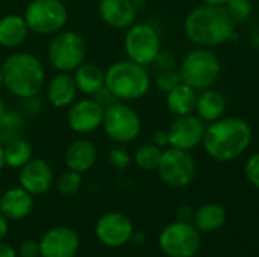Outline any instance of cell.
Returning a JSON list of instances; mask_svg holds the SVG:
<instances>
[{
    "label": "cell",
    "mask_w": 259,
    "mask_h": 257,
    "mask_svg": "<svg viewBox=\"0 0 259 257\" xmlns=\"http://www.w3.org/2000/svg\"><path fill=\"white\" fill-rule=\"evenodd\" d=\"M9 220L3 215V214H0V241L3 239V238H6V235H8V232H9V223H8Z\"/></svg>",
    "instance_id": "cell-40"
},
{
    "label": "cell",
    "mask_w": 259,
    "mask_h": 257,
    "mask_svg": "<svg viewBox=\"0 0 259 257\" xmlns=\"http://www.w3.org/2000/svg\"><path fill=\"white\" fill-rule=\"evenodd\" d=\"M88 47L85 38L74 30H61L52 36L47 47L50 65L61 73H73L87 61Z\"/></svg>",
    "instance_id": "cell-6"
},
{
    "label": "cell",
    "mask_w": 259,
    "mask_h": 257,
    "mask_svg": "<svg viewBox=\"0 0 259 257\" xmlns=\"http://www.w3.org/2000/svg\"><path fill=\"white\" fill-rule=\"evenodd\" d=\"M24 120L18 112H9L0 118V144H8L14 139H18L24 133Z\"/></svg>",
    "instance_id": "cell-27"
},
{
    "label": "cell",
    "mask_w": 259,
    "mask_h": 257,
    "mask_svg": "<svg viewBox=\"0 0 259 257\" xmlns=\"http://www.w3.org/2000/svg\"><path fill=\"white\" fill-rule=\"evenodd\" d=\"M33 195L21 186L9 188L0 194V214L12 221L29 217L33 211Z\"/></svg>",
    "instance_id": "cell-20"
},
{
    "label": "cell",
    "mask_w": 259,
    "mask_h": 257,
    "mask_svg": "<svg viewBox=\"0 0 259 257\" xmlns=\"http://www.w3.org/2000/svg\"><path fill=\"white\" fill-rule=\"evenodd\" d=\"M0 67L3 86L17 98H33L46 86V67L32 53L12 52Z\"/></svg>",
    "instance_id": "cell-3"
},
{
    "label": "cell",
    "mask_w": 259,
    "mask_h": 257,
    "mask_svg": "<svg viewBox=\"0 0 259 257\" xmlns=\"http://www.w3.org/2000/svg\"><path fill=\"white\" fill-rule=\"evenodd\" d=\"M123 48L127 59L144 67L153 65L162 48L161 35L150 23H134L129 29H126Z\"/></svg>",
    "instance_id": "cell-9"
},
{
    "label": "cell",
    "mask_w": 259,
    "mask_h": 257,
    "mask_svg": "<svg viewBox=\"0 0 259 257\" xmlns=\"http://www.w3.org/2000/svg\"><path fill=\"white\" fill-rule=\"evenodd\" d=\"M228 108L226 97L215 88H208L203 89L197 94V103H196V111L194 114L205 123H214L225 117Z\"/></svg>",
    "instance_id": "cell-21"
},
{
    "label": "cell",
    "mask_w": 259,
    "mask_h": 257,
    "mask_svg": "<svg viewBox=\"0 0 259 257\" xmlns=\"http://www.w3.org/2000/svg\"><path fill=\"white\" fill-rule=\"evenodd\" d=\"M152 142H153L155 145H158L159 148H162V150L167 148V147H170L167 130H156V132L153 133V136H152Z\"/></svg>",
    "instance_id": "cell-37"
},
{
    "label": "cell",
    "mask_w": 259,
    "mask_h": 257,
    "mask_svg": "<svg viewBox=\"0 0 259 257\" xmlns=\"http://www.w3.org/2000/svg\"><path fill=\"white\" fill-rule=\"evenodd\" d=\"M253 139V130L247 120L240 117H222L206 124L202 147L217 162H232L243 156Z\"/></svg>",
    "instance_id": "cell-2"
},
{
    "label": "cell",
    "mask_w": 259,
    "mask_h": 257,
    "mask_svg": "<svg viewBox=\"0 0 259 257\" xmlns=\"http://www.w3.org/2000/svg\"><path fill=\"white\" fill-rule=\"evenodd\" d=\"M6 167L5 164V151H3V144H0V171Z\"/></svg>",
    "instance_id": "cell-43"
},
{
    "label": "cell",
    "mask_w": 259,
    "mask_h": 257,
    "mask_svg": "<svg viewBox=\"0 0 259 257\" xmlns=\"http://www.w3.org/2000/svg\"><path fill=\"white\" fill-rule=\"evenodd\" d=\"M244 176L247 182L259 189V153H253L244 164Z\"/></svg>",
    "instance_id": "cell-33"
},
{
    "label": "cell",
    "mask_w": 259,
    "mask_h": 257,
    "mask_svg": "<svg viewBox=\"0 0 259 257\" xmlns=\"http://www.w3.org/2000/svg\"><path fill=\"white\" fill-rule=\"evenodd\" d=\"M252 45L255 47V48H259V26L255 29V32L252 33Z\"/></svg>",
    "instance_id": "cell-42"
},
{
    "label": "cell",
    "mask_w": 259,
    "mask_h": 257,
    "mask_svg": "<svg viewBox=\"0 0 259 257\" xmlns=\"http://www.w3.org/2000/svg\"><path fill=\"white\" fill-rule=\"evenodd\" d=\"M97 14L106 26L117 30H126L137 23L134 0H99Z\"/></svg>",
    "instance_id": "cell-17"
},
{
    "label": "cell",
    "mask_w": 259,
    "mask_h": 257,
    "mask_svg": "<svg viewBox=\"0 0 259 257\" xmlns=\"http://www.w3.org/2000/svg\"><path fill=\"white\" fill-rule=\"evenodd\" d=\"M159 179L170 188H185L196 179L197 164L191 151L167 147L158 165Z\"/></svg>",
    "instance_id": "cell-10"
},
{
    "label": "cell",
    "mask_w": 259,
    "mask_h": 257,
    "mask_svg": "<svg viewBox=\"0 0 259 257\" xmlns=\"http://www.w3.org/2000/svg\"><path fill=\"white\" fill-rule=\"evenodd\" d=\"M153 65H156V68L159 71H162V70H178L179 62H178V58L171 52L161 48V52L158 53Z\"/></svg>",
    "instance_id": "cell-34"
},
{
    "label": "cell",
    "mask_w": 259,
    "mask_h": 257,
    "mask_svg": "<svg viewBox=\"0 0 259 257\" xmlns=\"http://www.w3.org/2000/svg\"><path fill=\"white\" fill-rule=\"evenodd\" d=\"M0 257H18V254H17V250L12 245L0 241Z\"/></svg>",
    "instance_id": "cell-39"
},
{
    "label": "cell",
    "mask_w": 259,
    "mask_h": 257,
    "mask_svg": "<svg viewBox=\"0 0 259 257\" xmlns=\"http://www.w3.org/2000/svg\"><path fill=\"white\" fill-rule=\"evenodd\" d=\"M0 86H3V74H2V67H0Z\"/></svg>",
    "instance_id": "cell-45"
},
{
    "label": "cell",
    "mask_w": 259,
    "mask_h": 257,
    "mask_svg": "<svg viewBox=\"0 0 259 257\" xmlns=\"http://www.w3.org/2000/svg\"><path fill=\"white\" fill-rule=\"evenodd\" d=\"M226 223V211L217 203H205L194 211L193 224L202 233H211L222 229Z\"/></svg>",
    "instance_id": "cell-25"
},
{
    "label": "cell",
    "mask_w": 259,
    "mask_h": 257,
    "mask_svg": "<svg viewBox=\"0 0 259 257\" xmlns=\"http://www.w3.org/2000/svg\"><path fill=\"white\" fill-rule=\"evenodd\" d=\"M30 32L53 36L68 23V9L62 0H30L23 14Z\"/></svg>",
    "instance_id": "cell-8"
},
{
    "label": "cell",
    "mask_w": 259,
    "mask_h": 257,
    "mask_svg": "<svg viewBox=\"0 0 259 257\" xmlns=\"http://www.w3.org/2000/svg\"><path fill=\"white\" fill-rule=\"evenodd\" d=\"M134 2H138V0H134Z\"/></svg>",
    "instance_id": "cell-46"
},
{
    "label": "cell",
    "mask_w": 259,
    "mask_h": 257,
    "mask_svg": "<svg viewBox=\"0 0 259 257\" xmlns=\"http://www.w3.org/2000/svg\"><path fill=\"white\" fill-rule=\"evenodd\" d=\"M79 247V235L68 226L52 227L39 239L41 257H76Z\"/></svg>",
    "instance_id": "cell-15"
},
{
    "label": "cell",
    "mask_w": 259,
    "mask_h": 257,
    "mask_svg": "<svg viewBox=\"0 0 259 257\" xmlns=\"http://www.w3.org/2000/svg\"><path fill=\"white\" fill-rule=\"evenodd\" d=\"M99 158L97 147L93 141L87 138H77L71 141L64 153V161L68 170L77 171L80 174L90 171Z\"/></svg>",
    "instance_id": "cell-19"
},
{
    "label": "cell",
    "mask_w": 259,
    "mask_h": 257,
    "mask_svg": "<svg viewBox=\"0 0 259 257\" xmlns=\"http://www.w3.org/2000/svg\"><path fill=\"white\" fill-rule=\"evenodd\" d=\"M77 86L73 73L58 71L49 83H46V95L55 109H68L77 100Z\"/></svg>",
    "instance_id": "cell-18"
},
{
    "label": "cell",
    "mask_w": 259,
    "mask_h": 257,
    "mask_svg": "<svg viewBox=\"0 0 259 257\" xmlns=\"http://www.w3.org/2000/svg\"><path fill=\"white\" fill-rule=\"evenodd\" d=\"M184 33L194 47L215 48L237 38V24L223 6L200 3L187 14Z\"/></svg>",
    "instance_id": "cell-1"
},
{
    "label": "cell",
    "mask_w": 259,
    "mask_h": 257,
    "mask_svg": "<svg viewBox=\"0 0 259 257\" xmlns=\"http://www.w3.org/2000/svg\"><path fill=\"white\" fill-rule=\"evenodd\" d=\"M93 98H96V100L103 106V108H108L109 105H112V103L118 101V100H117V98H115V97L108 91V89H106V86H105L103 89H100L97 94H94V95H93Z\"/></svg>",
    "instance_id": "cell-36"
},
{
    "label": "cell",
    "mask_w": 259,
    "mask_h": 257,
    "mask_svg": "<svg viewBox=\"0 0 259 257\" xmlns=\"http://www.w3.org/2000/svg\"><path fill=\"white\" fill-rule=\"evenodd\" d=\"M102 129L117 145H127L138 139L143 123L138 112L126 101H115L105 108Z\"/></svg>",
    "instance_id": "cell-7"
},
{
    "label": "cell",
    "mask_w": 259,
    "mask_h": 257,
    "mask_svg": "<svg viewBox=\"0 0 259 257\" xmlns=\"http://www.w3.org/2000/svg\"><path fill=\"white\" fill-rule=\"evenodd\" d=\"M29 27L23 15L6 14L0 18V47L3 48H18L29 35Z\"/></svg>",
    "instance_id": "cell-22"
},
{
    "label": "cell",
    "mask_w": 259,
    "mask_h": 257,
    "mask_svg": "<svg viewBox=\"0 0 259 257\" xmlns=\"http://www.w3.org/2000/svg\"><path fill=\"white\" fill-rule=\"evenodd\" d=\"M6 111H8V109H6V105H5L3 98L0 97V118H2V117H3V115L6 114Z\"/></svg>",
    "instance_id": "cell-44"
},
{
    "label": "cell",
    "mask_w": 259,
    "mask_h": 257,
    "mask_svg": "<svg viewBox=\"0 0 259 257\" xmlns=\"http://www.w3.org/2000/svg\"><path fill=\"white\" fill-rule=\"evenodd\" d=\"M94 232L103 245L109 248H118L132 239L135 230L129 217L121 212H108L97 220Z\"/></svg>",
    "instance_id": "cell-14"
},
{
    "label": "cell",
    "mask_w": 259,
    "mask_h": 257,
    "mask_svg": "<svg viewBox=\"0 0 259 257\" xmlns=\"http://www.w3.org/2000/svg\"><path fill=\"white\" fill-rule=\"evenodd\" d=\"M182 82L179 70H162L158 71L156 77H155V86L158 91L167 94L168 91H171L175 86H178Z\"/></svg>",
    "instance_id": "cell-31"
},
{
    "label": "cell",
    "mask_w": 259,
    "mask_h": 257,
    "mask_svg": "<svg viewBox=\"0 0 259 257\" xmlns=\"http://www.w3.org/2000/svg\"><path fill=\"white\" fill-rule=\"evenodd\" d=\"M205 129L206 124L196 114L175 117L167 129L170 147L185 151L196 150L202 145Z\"/></svg>",
    "instance_id": "cell-12"
},
{
    "label": "cell",
    "mask_w": 259,
    "mask_h": 257,
    "mask_svg": "<svg viewBox=\"0 0 259 257\" xmlns=\"http://www.w3.org/2000/svg\"><path fill=\"white\" fill-rule=\"evenodd\" d=\"M18 183L33 197L42 195L55 183V174L47 161L41 158H32L20 168Z\"/></svg>",
    "instance_id": "cell-16"
},
{
    "label": "cell",
    "mask_w": 259,
    "mask_h": 257,
    "mask_svg": "<svg viewBox=\"0 0 259 257\" xmlns=\"http://www.w3.org/2000/svg\"><path fill=\"white\" fill-rule=\"evenodd\" d=\"M197 91L187 83L181 82L178 86H175L171 91L165 94V106L168 112L175 117L190 115L196 111L197 103Z\"/></svg>",
    "instance_id": "cell-24"
},
{
    "label": "cell",
    "mask_w": 259,
    "mask_h": 257,
    "mask_svg": "<svg viewBox=\"0 0 259 257\" xmlns=\"http://www.w3.org/2000/svg\"><path fill=\"white\" fill-rule=\"evenodd\" d=\"M55 185L59 194L65 195V197H71L76 195L82 185H83V179L82 174L73 170H65L64 173H61L56 179H55Z\"/></svg>",
    "instance_id": "cell-29"
},
{
    "label": "cell",
    "mask_w": 259,
    "mask_h": 257,
    "mask_svg": "<svg viewBox=\"0 0 259 257\" xmlns=\"http://www.w3.org/2000/svg\"><path fill=\"white\" fill-rule=\"evenodd\" d=\"M18 257H41L39 241L35 239H26L23 241L17 248Z\"/></svg>",
    "instance_id": "cell-35"
},
{
    "label": "cell",
    "mask_w": 259,
    "mask_h": 257,
    "mask_svg": "<svg viewBox=\"0 0 259 257\" xmlns=\"http://www.w3.org/2000/svg\"><path fill=\"white\" fill-rule=\"evenodd\" d=\"M161 156H162V148H159L153 142H147L135 150L132 161L143 171H156Z\"/></svg>",
    "instance_id": "cell-28"
},
{
    "label": "cell",
    "mask_w": 259,
    "mask_h": 257,
    "mask_svg": "<svg viewBox=\"0 0 259 257\" xmlns=\"http://www.w3.org/2000/svg\"><path fill=\"white\" fill-rule=\"evenodd\" d=\"M200 244V232L193 223L175 221L159 235V247L168 257L196 256Z\"/></svg>",
    "instance_id": "cell-11"
},
{
    "label": "cell",
    "mask_w": 259,
    "mask_h": 257,
    "mask_svg": "<svg viewBox=\"0 0 259 257\" xmlns=\"http://www.w3.org/2000/svg\"><path fill=\"white\" fill-rule=\"evenodd\" d=\"M178 221H184V223H193V218H194V209L191 206H181L178 209Z\"/></svg>",
    "instance_id": "cell-38"
},
{
    "label": "cell",
    "mask_w": 259,
    "mask_h": 257,
    "mask_svg": "<svg viewBox=\"0 0 259 257\" xmlns=\"http://www.w3.org/2000/svg\"><path fill=\"white\" fill-rule=\"evenodd\" d=\"M105 86L118 101H135L146 97L152 88L147 67L131 59H120L105 70Z\"/></svg>",
    "instance_id": "cell-4"
},
{
    "label": "cell",
    "mask_w": 259,
    "mask_h": 257,
    "mask_svg": "<svg viewBox=\"0 0 259 257\" xmlns=\"http://www.w3.org/2000/svg\"><path fill=\"white\" fill-rule=\"evenodd\" d=\"M3 151H5V164H6V167L15 168V170H20L24 164H27L33 158L32 145L23 136L5 144Z\"/></svg>",
    "instance_id": "cell-26"
},
{
    "label": "cell",
    "mask_w": 259,
    "mask_h": 257,
    "mask_svg": "<svg viewBox=\"0 0 259 257\" xmlns=\"http://www.w3.org/2000/svg\"><path fill=\"white\" fill-rule=\"evenodd\" d=\"M105 108L93 97L76 100L67 111V126L79 135H90L102 129Z\"/></svg>",
    "instance_id": "cell-13"
},
{
    "label": "cell",
    "mask_w": 259,
    "mask_h": 257,
    "mask_svg": "<svg viewBox=\"0 0 259 257\" xmlns=\"http://www.w3.org/2000/svg\"><path fill=\"white\" fill-rule=\"evenodd\" d=\"M228 0H200V3L203 5H212V6H225Z\"/></svg>",
    "instance_id": "cell-41"
},
{
    "label": "cell",
    "mask_w": 259,
    "mask_h": 257,
    "mask_svg": "<svg viewBox=\"0 0 259 257\" xmlns=\"http://www.w3.org/2000/svg\"><path fill=\"white\" fill-rule=\"evenodd\" d=\"M223 8L226 9L228 15L232 18L235 24L246 23L253 12L252 0H228Z\"/></svg>",
    "instance_id": "cell-30"
},
{
    "label": "cell",
    "mask_w": 259,
    "mask_h": 257,
    "mask_svg": "<svg viewBox=\"0 0 259 257\" xmlns=\"http://www.w3.org/2000/svg\"><path fill=\"white\" fill-rule=\"evenodd\" d=\"M178 70L182 82L200 92L215 86L222 76V61L212 48L194 47L182 58Z\"/></svg>",
    "instance_id": "cell-5"
},
{
    "label": "cell",
    "mask_w": 259,
    "mask_h": 257,
    "mask_svg": "<svg viewBox=\"0 0 259 257\" xmlns=\"http://www.w3.org/2000/svg\"><path fill=\"white\" fill-rule=\"evenodd\" d=\"M73 77L77 91L87 97H93L105 88V70L94 62H83L74 71Z\"/></svg>",
    "instance_id": "cell-23"
},
{
    "label": "cell",
    "mask_w": 259,
    "mask_h": 257,
    "mask_svg": "<svg viewBox=\"0 0 259 257\" xmlns=\"http://www.w3.org/2000/svg\"><path fill=\"white\" fill-rule=\"evenodd\" d=\"M108 159H109V164L117 168V170H126L131 164H132V158L131 155L121 147V145H115L109 150L108 153Z\"/></svg>",
    "instance_id": "cell-32"
}]
</instances>
